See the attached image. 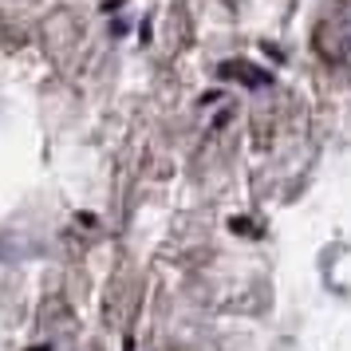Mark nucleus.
<instances>
[{
	"label": "nucleus",
	"mask_w": 351,
	"mask_h": 351,
	"mask_svg": "<svg viewBox=\"0 0 351 351\" xmlns=\"http://www.w3.org/2000/svg\"><path fill=\"white\" fill-rule=\"evenodd\" d=\"M312 44H316V51L328 64L351 67V0H335L332 8L319 16Z\"/></svg>",
	"instance_id": "f257e3e1"
}]
</instances>
